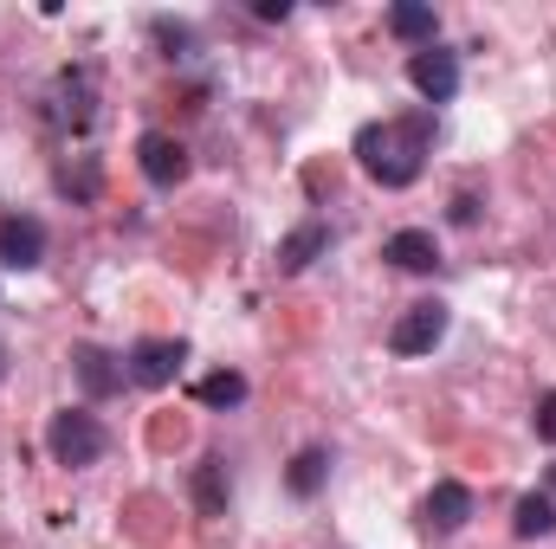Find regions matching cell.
Instances as JSON below:
<instances>
[{
	"instance_id": "6da1fadb",
	"label": "cell",
	"mask_w": 556,
	"mask_h": 549,
	"mask_svg": "<svg viewBox=\"0 0 556 549\" xmlns=\"http://www.w3.org/2000/svg\"><path fill=\"white\" fill-rule=\"evenodd\" d=\"M427 117L415 124H363L356 130V162L382 181V188H408L420 181V162H427Z\"/></svg>"
},
{
	"instance_id": "7a4b0ae2",
	"label": "cell",
	"mask_w": 556,
	"mask_h": 549,
	"mask_svg": "<svg viewBox=\"0 0 556 549\" xmlns=\"http://www.w3.org/2000/svg\"><path fill=\"white\" fill-rule=\"evenodd\" d=\"M46 446H52V459H59V465H98V459H104V446H111V433H104V420H98V413L65 408V413H52Z\"/></svg>"
},
{
	"instance_id": "3957f363",
	"label": "cell",
	"mask_w": 556,
	"mask_h": 549,
	"mask_svg": "<svg viewBox=\"0 0 556 549\" xmlns=\"http://www.w3.org/2000/svg\"><path fill=\"white\" fill-rule=\"evenodd\" d=\"M181 362H188V349L175 336H142L137 349H130V382L137 388H168L181 375Z\"/></svg>"
},
{
	"instance_id": "277c9868",
	"label": "cell",
	"mask_w": 556,
	"mask_h": 549,
	"mask_svg": "<svg viewBox=\"0 0 556 549\" xmlns=\"http://www.w3.org/2000/svg\"><path fill=\"white\" fill-rule=\"evenodd\" d=\"M440 336H446V304H408L402 323L389 330V349L395 356H427Z\"/></svg>"
},
{
	"instance_id": "5b68a950",
	"label": "cell",
	"mask_w": 556,
	"mask_h": 549,
	"mask_svg": "<svg viewBox=\"0 0 556 549\" xmlns=\"http://www.w3.org/2000/svg\"><path fill=\"white\" fill-rule=\"evenodd\" d=\"M408 85H415L427 104H446V98L459 91V59L440 52V46H420L415 59H408Z\"/></svg>"
},
{
	"instance_id": "8992f818",
	"label": "cell",
	"mask_w": 556,
	"mask_h": 549,
	"mask_svg": "<svg viewBox=\"0 0 556 549\" xmlns=\"http://www.w3.org/2000/svg\"><path fill=\"white\" fill-rule=\"evenodd\" d=\"M466 518H472V491H466L459 478H440V485L420 498V524H427L433 537H453Z\"/></svg>"
},
{
	"instance_id": "52a82bcc",
	"label": "cell",
	"mask_w": 556,
	"mask_h": 549,
	"mask_svg": "<svg viewBox=\"0 0 556 549\" xmlns=\"http://www.w3.org/2000/svg\"><path fill=\"white\" fill-rule=\"evenodd\" d=\"M39 259H46V227H39L33 214H7V220H0V266L26 272V266H39Z\"/></svg>"
},
{
	"instance_id": "ba28073f",
	"label": "cell",
	"mask_w": 556,
	"mask_h": 549,
	"mask_svg": "<svg viewBox=\"0 0 556 549\" xmlns=\"http://www.w3.org/2000/svg\"><path fill=\"white\" fill-rule=\"evenodd\" d=\"M137 162H142V175L155 181V188H175L181 175H188V149L175 137H162V130H149V137L137 142Z\"/></svg>"
},
{
	"instance_id": "9c48e42d",
	"label": "cell",
	"mask_w": 556,
	"mask_h": 549,
	"mask_svg": "<svg viewBox=\"0 0 556 549\" xmlns=\"http://www.w3.org/2000/svg\"><path fill=\"white\" fill-rule=\"evenodd\" d=\"M72 362H78V382H85L91 401H104V395H117V388L130 382V362H117V356H104V349H91V343H85Z\"/></svg>"
},
{
	"instance_id": "30bf717a",
	"label": "cell",
	"mask_w": 556,
	"mask_h": 549,
	"mask_svg": "<svg viewBox=\"0 0 556 549\" xmlns=\"http://www.w3.org/2000/svg\"><path fill=\"white\" fill-rule=\"evenodd\" d=\"M382 259H389L395 272H433V266H440V246H433V233H420V227H402V233L382 246Z\"/></svg>"
},
{
	"instance_id": "8fae6325",
	"label": "cell",
	"mask_w": 556,
	"mask_h": 549,
	"mask_svg": "<svg viewBox=\"0 0 556 549\" xmlns=\"http://www.w3.org/2000/svg\"><path fill=\"white\" fill-rule=\"evenodd\" d=\"M52 98H72V104H52V124H72V130L91 124V72H59Z\"/></svg>"
},
{
	"instance_id": "7c38bea8",
	"label": "cell",
	"mask_w": 556,
	"mask_h": 549,
	"mask_svg": "<svg viewBox=\"0 0 556 549\" xmlns=\"http://www.w3.org/2000/svg\"><path fill=\"white\" fill-rule=\"evenodd\" d=\"M324 246H330V227H324V220H304L298 233H285V246H278V272H304Z\"/></svg>"
},
{
	"instance_id": "4fadbf2b",
	"label": "cell",
	"mask_w": 556,
	"mask_h": 549,
	"mask_svg": "<svg viewBox=\"0 0 556 549\" xmlns=\"http://www.w3.org/2000/svg\"><path fill=\"white\" fill-rule=\"evenodd\" d=\"M389 33L408 39V46H433L440 20H433V7H420V0H395V7H389Z\"/></svg>"
},
{
	"instance_id": "5bb4252c",
	"label": "cell",
	"mask_w": 556,
	"mask_h": 549,
	"mask_svg": "<svg viewBox=\"0 0 556 549\" xmlns=\"http://www.w3.org/2000/svg\"><path fill=\"white\" fill-rule=\"evenodd\" d=\"M324 478H330V452H324V446H304V452L291 459V472H285L291 498H317V491H324Z\"/></svg>"
},
{
	"instance_id": "9a60e30c",
	"label": "cell",
	"mask_w": 556,
	"mask_h": 549,
	"mask_svg": "<svg viewBox=\"0 0 556 549\" xmlns=\"http://www.w3.org/2000/svg\"><path fill=\"white\" fill-rule=\"evenodd\" d=\"M511 531H518V537H551V531H556V498H551V491H525V498H518Z\"/></svg>"
},
{
	"instance_id": "2e32d148",
	"label": "cell",
	"mask_w": 556,
	"mask_h": 549,
	"mask_svg": "<svg viewBox=\"0 0 556 549\" xmlns=\"http://www.w3.org/2000/svg\"><path fill=\"white\" fill-rule=\"evenodd\" d=\"M194 395H201V408H240V401H247V375L220 369V375H207Z\"/></svg>"
},
{
	"instance_id": "e0dca14e",
	"label": "cell",
	"mask_w": 556,
	"mask_h": 549,
	"mask_svg": "<svg viewBox=\"0 0 556 549\" xmlns=\"http://www.w3.org/2000/svg\"><path fill=\"white\" fill-rule=\"evenodd\" d=\"M220 472H227L220 459H201V472H194V498H201V511H207V518L227 505V485H220Z\"/></svg>"
},
{
	"instance_id": "ac0fdd59",
	"label": "cell",
	"mask_w": 556,
	"mask_h": 549,
	"mask_svg": "<svg viewBox=\"0 0 556 549\" xmlns=\"http://www.w3.org/2000/svg\"><path fill=\"white\" fill-rule=\"evenodd\" d=\"M531 420H538V439H551V446H556V388L538 401V413H531Z\"/></svg>"
},
{
	"instance_id": "d6986e66",
	"label": "cell",
	"mask_w": 556,
	"mask_h": 549,
	"mask_svg": "<svg viewBox=\"0 0 556 549\" xmlns=\"http://www.w3.org/2000/svg\"><path fill=\"white\" fill-rule=\"evenodd\" d=\"M260 20H291V0H253Z\"/></svg>"
},
{
	"instance_id": "ffe728a7",
	"label": "cell",
	"mask_w": 556,
	"mask_h": 549,
	"mask_svg": "<svg viewBox=\"0 0 556 549\" xmlns=\"http://www.w3.org/2000/svg\"><path fill=\"white\" fill-rule=\"evenodd\" d=\"M551 498H556V465H551Z\"/></svg>"
}]
</instances>
